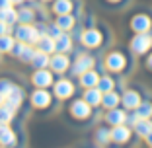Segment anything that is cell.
Wrapping results in <instances>:
<instances>
[{
  "label": "cell",
  "mask_w": 152,
  "mask_h": 148,
  "mask_svg": "<svg viewBox=\"0 0 152 148\" xmlns=\"http://www.w3.org/2000/svg\"><path fill=\"white\" fill-rule=\"evenodd\" d=\"M82 43H84L86 47H98L99 43H102V33H99L98 29H88V31H84V35H82Z\"/></svg>",
  "instance_id": "277c9868"
},
{
  "label": "cell",
  "mask_w": 152,
  "mask_h": 148,
  "mask_svg": "<svg viewBox=\"0 0 152 148\" xmlns=\"http://www.w3.org/2000/svg\"><path fill=\"white\" fill-rule=\"evenodd\" d=\"M70 43H72V41H70V37H68L66 33H61V35L57 37V41H55V47H57L58 51L66 53V51H70V47H72Z\"/></svg>",
  "instance_id": "ffe728a7"
},
{
  "label": "cell",
  "mask_w": 152,
  "mask_h": 148,
  "mask_svg": "<svg viewBox=\"0 0 152 148\" xmlns=\"http://www.w3.org/2000/svg\"><path fill=\"white\" fill-rule=\"evenodd\" d=\"M49 63H51V66H53L55 72H64L68 68V58L64 57V55H57V57L51 58Z\"/></svg>",
  "instance_id": "9a60e30c"
},
{
  "label": "cell",
  "mask_w": 152,
  "mask_h": 148,
  "mask_svg": "<svg viewBox=\"0 0 152 148\" xmlns=\"http://www.w3.org/2000/svg\"><path fill=\"white\" fill-rule=\"evenodd\" d=\"M146 139H148V144H150V146H152V131H150V135H148Z\"/></svg>",
  "instance_id": "8d00e7d4"
},
{
  "label": "cell",
  "mask_w": 152,
  "mask_h": 148,
  "mask_svg": "<svg viewBox=\"0 0 152 148\" xmlns=\"http://www.w3.org/2000/svg\"><path fill=\"white\" fill-rule=\"evenodd\" d=\"M70 107H72L70 109L72 115L78 117V119H86V117L90 115V103L86 101V99H84V101H74Z\"/></svg>",
  "instance_id": "52a82bcc"
},
{
  "label": "cell",
  "mask_w": 152,
  "mask_h": 148,
  "mask_svg": "<svg viewBox=\"0 0 152 148\" xmlns=\"http://www.w3.org/2000/svg\"><path fill=\"white\" fill-rule=\"evenodd\" d=\"M18 20L22 23L33 22V12H31V10H22V12H18Z\"/></svg>",
  "instance_id": "1f68e13d"
},
{
  "label": "cell",
  "mask_w": 152,
  "mask_h": 148,
  "mask_svg": "<svg viewBox=\"0 0 152 148\" xmlns=\"http://www.w3.org/2000/svg\"><path fill=\"white\" fill-rule=\"evenodd\" d=\"M148 27H150V20L146 18V16H137V18L133 20V29L134 31H139V33H144L148 31Z\"/></svg>",
  "instance_id": "2e32d148"
},
{
  "label": "cell",
  "mask_w": 152,
  "mask_h": 148,
  "mask_svg": "<svg viewBox=\"0 0 152 148\" xmlns=\"http://www.w3.org/2000/svg\"><path fill=\"white\" fill-rule=\"evenodd\" d=\"M12 88H14V86L10 84L8 80H0V94L4 96V98H6V96L10 94V92H12Z\"/></svg>",
  "instance_id": "836d02e7"
},
{
  "label": "cell",
  "mask_w": 152,
  "mask_h": 148,
  "mask_svg": "<svg viewBox=\"0 0 152 148\" xmlns=\"http://www.w3.org/2000/svg\"><path fill=\"white\" fill-rule=\"evenodd\" d=\"M16 35H18V39H22L23 43H27V41H29V43H35V41H39V31H37L35 27H31V26H22L18 29V31H16Z\"/></svg>",
  "instance_id": "7a4b0ae2"
},
{
  "label": "cell",
  "mask_w": 152,
  "mask_h": 148,
  "mask_svg": "<svg viewBox=\"0 0 152 148\" xmlns=\"http://www.w3.org/2000/svg\"><path fill=\"white\" fill-rule=\"evenodd\" d=\"M14 117V109L8 105H0V125H8L10 119Z\"/></svg>",
  "instance_id": "4316f807"
},
{
  "label": "cell",
  "mask_w": 152,
  "mask_h": 148,
  "mask_svg": "<svg viewBox=\"0 0 152 148\" xmlns=\"http://www.w3.org/2000/svg\"><path fill=\"white\" fill-rule=\"evenodd\" d=\"M139 103H140V98H139L137 92L129 90V92L123 94V105H125L127 109H137V107H139Z\"/></svg>",
  "instance_id": "7c38bea8"
},
{
  "label": "cell",
  "mask_w": 152,
  "mask_h": 148,
  "mask_svg": "<svg viewBox=\"0 0 152 148\" xmlns=\"http://www.w3.org/2000/svg\"><path fill=\"white\" fill-rule=\"evenodd\" d=\"M148 66L152 68V55H150V57H148Z\"/></svg>",
  "instance_id": "74e56055"
},
{
  "label": "cell",
  "mask_w": 152,
  "mask_h": 148,
  "mask_svg": "<svg viewBox=\"0 0 152 148\" xmlns=\"http://www.w3.org/2000/svg\"><path fill=\"white\" fill-rule=\"evenodd\" d=\"M12 45H14V39L8 33H6V35H0V51H2V53H4V51H10Z\"/></svg>",
  "instance_id": "f1b7e54d"
},
{
  "label": "cell",
  "mask_w": 152,
  "mask_h": 148,
  "mask_svg": "<svg viewBox=\"0 0 152 148\" xmlns=\"http://www.w3.org/2000/svg\"><path fill=\"white\" fill-rule=\"evenodd\" d=\"M16 142V135L14 131L8 129V125H0V144L2 146H10V144Z\"/></svg>",
  "instance_id": "8fae6325"
},
{
  "label": "cell",
  "mask_w": 152,
  "mask_h": 148,
  "mask_svg": "<svg viewBox=\"0 0 152 148\" xmlns=\"http://www.w3.org/2000/svg\"><path fill=\"white\" fill-rule=\"evenodd\" d=\"M10 4H12L10 0H0V10H2V8H8Z\"/></svg>",
  "instance_id": "d590c367"
},
{
  "label": "cell",
  "mask_w": 152,
  "mask_h": 148,
  "mask_svg": "<svg viewBox=\"0 0 152 148\" xmlns=\"http://www.w3.org/2000/svg\"><path fill=\"white\" fill-rule=\"evenodd\" d=\"M16 20H18V12H14L10 6L0 10V22H4V23H8V26H10V23H14Z\"/></svg>",
  "instance_id": "44dd1931"
},
{
  "label": "cell",
  "mask_w": 152,
  "mask_h": 148,
  "mask_svg": "<svg viewBox=\"0 0 152 148\" xmlns=\"http://www.w3.org/2000/svg\"><path fill=\"white\" fill-rule=\"evenodd\" d=\"M119 96L117 94H113V92H105V96L102 98V103L105 105V107H109V109H113V107H117V103H119Z\"/></svg>",
  "instance_id": "cb8c5ba5"
},
{
  "label": "cell",
  "mask_w": 152,
  "mask_h": 148,
  "mask_svg": "<svg viewBox=\"0 0 152 148\" xmlns=\"http://www.w3.org/2000/svg\"><path fill=\"white\" fill-rule=\"evenodd\" d=\"M105 119H107V123H111V125H123V123L127 121V115H125V111L113 107V109L107 111V117H105Z\"/></svg>",
  "instance_id": "30bf717a"
},
{
  "label": "cell",
  "mask_w": 152,
  "mask_h": 148,
  "mask_svg": "<svg viewBox=\"0 0 152 148\" xmlns=\"http://www.w3.org/2000/svg\"><path fill=\"white\" fill-rule=\"evenodd\" d=\"M80 82L86 86V88H94V86H98V82H99V76L96 74V72H92V70H86V72H82V78H80Z\"/></svg>",
  "instance_id": "ac0fdd59"
},
{
  "label": "cell",
  "mask_w": 152,
  "mask_h": 148,
  "mask_svg": "<svg viewBox=\"0 0 152 148\" xmlns=\"http://www.w3.org/2000/svg\"><path fill=\"white\" fill-rule=\"evenodd\" d=\"M150 45H152V37L148 35L146 31L144 33H139V35L134 37L133 41H131V47H133V51L134 53H146L148 49H150Z\"/></svg>",
  "instance_id": "6da1fadb"
},
{
  "label": "cell",
  "mask_w": 152,
  "mask_h": 148,
  "mask_svg": "<svg viewBox=\"0 0 152 148\" xmlns=\"http://www.w3.org/2000/svg\"><path fill=\"white\" fill-rule=\"evenodd\" d=\"M137 115H139L140 119H146L148 115H152V105H148V103H142V105H140V103H139V107H137Z\"/></svg>",
  "instance_id": "f546056e"
},
{
  "label": "cell",
  "mask_w": 152,
  "mask_h": 148,
  "mask_svg": "<svg viewBox=\"0 0 152 148\" xmlns=\"http://www.w3.org/2000/svg\"><path fill=\"white\" fill-rule=\"evenodd\" d=\"M134 129H137V133H139L140 136H144V139H146V136L150 135V131H152V123L146 121V119H142V121H137V123H134Z\"/></svg>",
  "instance_id": "7402d4cb"
},
{
  "label": "cell",
  "mask_w": 152,
  "mask_h": 148,
  "mask_svg": "<svg viewBox=\"0 0 152 148\" xmlns=\"http://www.w3.org/2000/svg\"><path fill=\"white\" fill-rule=\"evenodd\" d=\"M31 101H33L35 107H47V105L51 103V96L47 94L45 90H37V92H33Z\"/></svg>",
  "instance_id": "9c48e42d"
},
{
  "label": "cell",
  "mask_w": 152,
  "mask_h": 148,
  "mask_svg": "<svg viewBox=\"0 0 152 148\" xmlns=\"http://www.w3.org/2000/svg\"><path fill=\"white\" fill-rule=\"evenodd\" d=\"M129 136H131V131H129V127H125V125H115V129L111 131V139L119 144L127 142Z\"/></svg>",
  "instance_id": "ba28073f"
},
{
  "label": "cell",
  "mask_w": 152,
  "mask_h": 148,
  "mask_svg": "<svg viewBox=\"0 0 152 148\" xmlns=\"http://www.w3.org/2000/svg\"><path fill=\"white\" fill-rule=\"evenodd\" d=\"M57 47H55V41L51 39V37H39V51H43V53H51V51H55Z\"/></svg>",
  "instance_id": "83f0119b"
},
{
  "label": "cell",
  "mask_w": 152,
  "mask_h": 148,
  "mask_svg": "<svg viewBox=\"0 0 152 148\" xmlns=\"http://www.w3.org/2000/svg\"><path fill=\"white\" fill-rule=\"evenodd\" d=\"M2 103H4V96L0 94V105H2Z\"/></svg>",
  "instance_id": "f35d334b"
},
{
  "label": "cell",
  "mask_w": 152,
  "mask_h": 148,
  "mask_svg": "<svg viewBox=\"0 0 152 148\" xmlns=\"http://www.w3.org/2000/svg\"><path fill=\"white\" fill-rule=\"evenodd\" d=\"M109 139H111V133H107V129H99L98 131V142L99 144H105Z\"/></svg>",
  "instance_id": "d6a6232c"
},
{
  "label": "cell",
  "mask_w": 152,
  "mask_h": 148,
  "mask_svg": "<svg viewBox=\"0 0 152 148\" xmlns=\"http://www.w3.org/2000/svg\"><path fill=\"white\" fill-rule=\"evenodd\" d=\"M4 101H6V105H8V107H12L14 111H16V107H20V103L23 101V92L20 90V88H16V86H14L12 92H10V94L4 98Z\"/></svg>",
  "instance_id": "3957f363"
},
{
  "label": "cell",
  "mask_w": 152,
  "mask_h": 148,
  "mask_svg": "<svg viewBox=\"0 0 152 148\" xmlns=\"http://www.w3.org/2000/svg\"><path fill=\"white\" fill-rule=\"evenodd\" d=\"M10 29H8V23H4V22H0V35H6Z\"/></svg>",
  "instance_id": "e575fe53"
},
{
  "label": "cell",
  "mask_w": 152,
  "mask_h": 148,
  "mask_svg": "<svg viewBox=\"0 0 152 148\" xmlns=\"http://www.w3.org/2000/svg\"><path fill=\"white\" fill-rule=\"evenodd\" d=\"M57 26L61 27V29H70L72 26H74V18H72L70 14H58V20H57Z\"/></svg>",
  "instance_id": "603a6c76"
},
{
  "label": "cell",
  "mask_w": 152,
  "mask_h": 148,
  "mask_svg": "<svg viewBox=\"0 0 152 148\" xmlns=\"http://www.w3.org/2000/svg\"><path fill=\"white\" fill-rule=\"evenodd\" d=\"M53 10L57 14H70L72 2H70V0H57V2H55V6H53Z\"/></svg>",
  "instance_id": "d4e9b609"
},
{
  "label": "cell",
  "mask_w": 152,
  "mask_h": 148,
  "mask_svg": "<svg viewBox=\"0 0 152 148\" xmlns=\"http://www.w3.org/2000/svg\"><path fill=\"white\" fill-rule=\"evenodd\" d=\"M123 66H125V57L121 53H111L107 57V68H111V70H121Z\"/></svg>",
  "instance_id": "4fadbf2b"
},
{
  "label": "cell",
  "mask_w": 152,
  "mask_h": 148,
  "mask_svg": "<svg viewBox=\"0 0 152 148\" xmlns=\"http://www.w3.org/2000/svg\"><path fill=\"white\" fill-rule=\"evenodd\" d=\"M51 82H53V78H51V72L47 70H37L33 76V84H37L39 88H47Z\"/></svg>",
  "instance_id": "5bb4252c"
},
{
  "label": "cell",
  "mask_w": 152,
  "mask_h": 148,
  "mask_svg": "<svg viewBox=\"0 0 152 148\" xmlns=\"http://www.w3.org/2000/svg\"><path fill=\"white\" fill-rule=\"evenodd\" d=\"M113 2H117V0H113Z\"/></svg>",
  "instance_id": "60d3db41"
},
{
  "label": "cell",
  "mask_w": 152,
  "mask_h": 148,
  "mask_svg": "<svg viewBox=\"0 0 152 148\" xmlns=\"http://www.w3.org/2000/svg\"><path fill=\"white\" fill-rule=\"evenodd\" d=\"M84 99L90 103V107H94V105H99V103H102V90H92V88H90V90L86 92Z\"/></svg>",
  "instance_id": "d6986e66"
},
{
  "label": "cell",
  "mask_w": 152,
  "mask_h": 148,
  "mask_svg": "<svg viewBox=\"0 0 152 148\" xmlns=\"http://www.w3.org/2000/svg\"><path fill=\"white\" fill-rule=\"evenodd\" d=\"M31 63L35 64L37 68H45L47 64H49V57H47V53L39 51V53H35V55L31 57Z\"/></svg>",
  "instance_id": "484cf974"
},
{
  "label": "cell",
  "mask_w": 152,
  "mask_h": 148,
  "mask_svg": "<svg viewBox=\"0 0 152 148\" xmlns=\"http://www.w3.org/2000/svg\"><path fill=\"white\" fill-rule=\"evenodd\" d=\"M12 53L16 55L18 58H22L23 63H29L31 61V57H33V51H31V47L29 45H26V43H18V45L12 49Z\"/></svg>",
  "instance_id": "5b68a950"
},
{
  "label": "cell",
  "mask_w": 152,
  "mask_h": 148,
  "mask_svg": "<svg viewBox=\"0 0 152 148\" xmlns=\"http://www.w3.org/2000/svg\"><path fill=\"white\" fill-rule=\"evenodd\" d=\"M55 92H57V96L61 99L70 98L72 92H74V86H72V82H68V80H61V82L55 84Z\"/></svg>",
  "instance_id": "8992f818"
},
{
  "label": "cell",
  "mask_w": 152,
  "mask_h": 148,
  "mask_svg": "<svg viewBox=\"0 0 152 148\" xmlns=\"http://www.w3.org/2000/svg\"><path fill=\"white\" fill-rule=\"evenodd\" d=\"M98 86H99V90H102L103 94H105V92H111L113 90V80L111 78H99Z\"/></svg>",
  "instance_id": "4dcf8cb0"
},
{
  "label": "cell",
  "mask_w": 152,
  "mask_h": 148,
  "mask_svg": "<svg viewBox=\"0 0 152 148\" xmlns=\"http://www.w3.org/2000/svg\"><path fill=\"white\" fill-rule=\"evenodd\" d=\"M10 2H14V4H20V2H22V0H10Z\"/></svg>",
  "instance_id": "ab89813d"
},
{
  "label": "cell",
  "mask_w": 152,
  "mask_h": 148,
  "mask_svg": "<svg viewBox=\"0 0 152 148\" xmlns=\"http://www.w3.org/2000/svg\"><path fill=\"white\" fill-rule=\"evenodd\" d=\"M94 66V58H90V57H82L78 63L74 64V74H82V72H86V70H90V68Z\"/></svg>",
  "instance_id": "e0dca14e"
}]
</instances>
